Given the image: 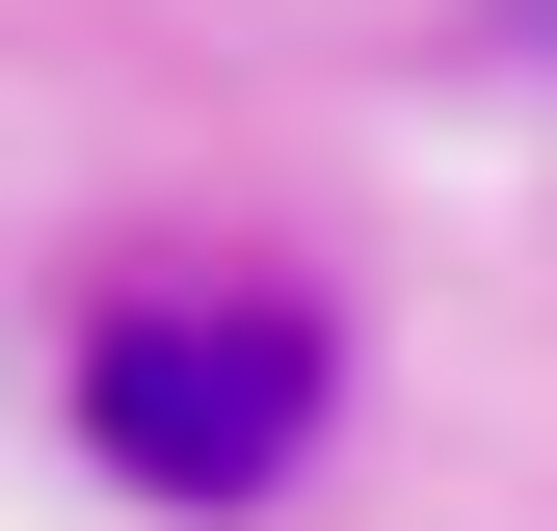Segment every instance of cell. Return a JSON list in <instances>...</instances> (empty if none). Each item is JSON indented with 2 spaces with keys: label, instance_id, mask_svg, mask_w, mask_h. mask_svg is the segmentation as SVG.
I'll return each instance as SVG.
<instances>
[{
  "label": "cell",
  "instance_id": "1",
  "mask_svg": "<svg viewBox=\"0 0 557 531\" xmlns=\"http://www.w3.org/2000/svg\"><path fill=\"white\" fill-rule=\"evenodd\" d=\"M81 452L133 505H265L319 452V319L293 293H133L107 346H81Z\"/></svg>",
  "mask_w": 557,
  "mask_h": 531
}]
</instances>
